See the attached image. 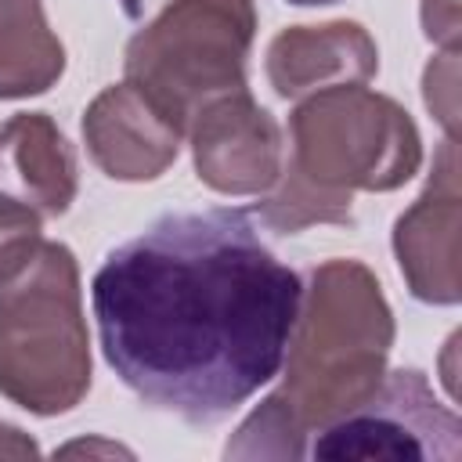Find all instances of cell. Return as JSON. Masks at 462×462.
Returning <instances> with one entry per match:
<instances>
[{
  "mask_svg": "<svg viewBox=\"0 0 462 462\" xmlns=\"http://www.w3.org/2000/svg\"><path fill=\"white\" fill-rule=\"evenodd\" d=\"M105 361L152 408L206 426L267 386L292 346L303 282L253 209L166 213L90 282Z\"/></svg>",
  "mask_w": 462,
  "mask_h": 462,
  "instance_id": "1",
  "label": "cell"
},
{
  "mask_svg": "<svg viewBox=\"0 0 462 462\" xmlns=\"http://www.w3.org/2000/svg\"><path fill=\"white\" fill-rule=\"evenodd\" d=\"M87 386L76 263L65 245L51 242L0 278V390L36 415H58Z\"/></svg>",
  "mask_w": 462,
  "mask_h": 462,
  "instance_id": "2",
  "label": "cell"
},
{
  "mask_svg": "<svg viewBox=\"0 0 462 462\" xmlns=\"http://www.w3.org/2000/svg\"><path fill=\"white\" fill-rule=\"evenodd\" d=\"M310 458H440L462 455V422L440 404L419 368L390 372L354 408L314 437Z\"/></svg>",
  "mask_w": 462,
  "mask_h": 462,
  "instance_id": "3",
  "label": "cell"
},
{
  "mask_svg": "<svg viewBox=\"0 0 462 462\" xmlns=\"http://www.w3.org/2000/svg\"><path fill=\"white\" fill-rule=\"evenodd\" d=\"M199 116H202L195 134L199 177H206L220 191H260L274 180L278 148H242V141L278 130L271 116L245 97V90L209 105Z\"/></svg>",
  "mask_w": 462,
  "mask_h": 462,
  "instance_id": "4",
  "label": "cell"
},
{
  "mask_svg": "<svg viewBox=\"0 0 462 462\" xmlns=\"http://www.w3.org/2000/svg\"><path fill=\"white\" fill-rule=\"evenodd\" d=\"M61 65V43L47 32L40 0H0V97L47 90Z\"/></svg>",
  "mask_w": 462,
  "mask_h": 462,
  "instance_id": "5",
  "label": "cell"
},
{
  "mask_svg": "<svg viewBox=\"0 0 462 462\" xmlns=\"http://www.w3.org/2000/svg\"><path fill=\"white\" fill-rule=\"evenodd\" d=\"M0 144H11L14 166L22 170V180L29 195L43 206V213L58 217L69 209L76 177H72V155L65 137L54 130L47 116H14L0 130Z\"/></svg>",
  "mask_w": 462,
  "mask_h": 462,
  "instance_id": "6",
  "label": "cell"
},
{
  "mask_svg": "<svg viewBox=\"0 0 462 462\" xmlns=\"http://www.w3.org/2000/svg\"><path fill=\"white\" fill-rule=\"evenodd\" d=\"M36 235H40V217L22 202H14L11 195H0V278L29 260Z\"/></svg>",
  "mask_w": 462,
  "mask_h": 462,
  "instance_id": "7",
  "label": "cell"
},
{
  "mask_svg": "<svg viewBox=\"0 0 462 462\" xmlns=\"http://www.w3.org/2000/svg\"><path fill=\"white\" fill-rule=\"evenodd\" d=\"M0 455H36V444L14 426H0Z\"/></svg>",
  "mask_w": 462,
  "mask_h": 462,
  "instance_id": "8",
  "label": "cell"
},
{
  "mask_svg": "<svg viewBox=\"0 0 462 462\" xmlns=\"http://www.w3.org/2000/svg\"><path fill=\"white\" fill-rule=\"evenodd\" d=\"M296 4H321V0H296Z\"/></svg>",
  "mask_w": 462,
  "mask_h": 462,
  "instance_id": "9",
  "label": "cell"
}]
</instances>
